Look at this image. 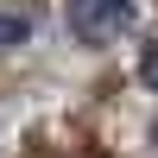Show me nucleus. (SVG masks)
I'll list each match as a JSON object with an SVG mask.
<instances>
[{
	"mask_svg": "<svg viewBox=\"0 0 158 158\" xmlns=\"http://www.w3.org/2000/svg\"><path fill=\"white\" fill-rule=\"evenodd\" d=\"M127 13L133 0H63V25H70L82 44H108L127 32Z\"/></svg>",
	"mask_w": 158,
	"mask_h": 158,
	"instance_id": "obj_1",
	"label": "nucleus"
},
{
	"mask_svg": "<svg viewBox=\"0 0 158 158\" xmlns=\"http://www.w3.org/2000/svg\"><path fill=\"white\" fill-rule=\"evenodd\" d=\"M146 82L158 89V44H152V57H146Z\"/></svg>",
	"mask_w": 158,
	"mask_h": 158,
	"instance_id": "obj_3",
	"label": "nucleus"
},
{
	"mask_svg": "<svg viewBox=\"0 0 158 158\" xmlns=\"http://www.w3.org/2000/svg\"><path fill=\"white\" fill-rule=\"evenodd\" d=\"M32 38V19H25L19 6H0V51H13V44H25Z\"/></svg>",
	"mask_w": 158,
	"mask_h": 158,
	"instance_id": "obj_2",
	"label": "nucleus"
}]
</instances>
